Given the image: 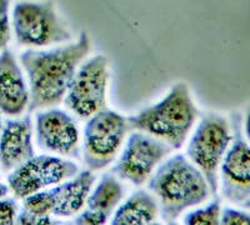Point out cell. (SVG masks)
<instances>
[{"instance_id":"1","label":"cell","mask_w":250,"mask_h":225,"mask_svg":"<svg viewBox=\"0 0 250 225\" xmlns=\"http://www.w3.org/2000/svg\"><path fill=\"white\" fill-rule=\"evenodd\" d=\"M90 40L83 32L77 43L51 50L28 49L20 55V63L29 78L28 111L62 103L82 60L88 55Z\"/></svg>"},{"instance_id":"2","label":"cell","mask_w":250,"mask_h":225,"mask_svg":"<svg viewBox=\"0 0 250 225\" xmlns=\"http://www.w3.org/2000/svg\"><path fill=\"white\" fill-rule=\"evenodd\" d=\"M148 188L159 199L167 223L175 222L183 211L199 205L210 195L204 174L182 154L165 160L150 178Z\"/></svg>"},{"instance_id":"3","label":"cell","mask_w":250,"mask_h":225,"mask_svg":"<svg viewBox=\"0 0 250 225\" xmlns=\"http://www.w3.org/2000/svg\"><path fill=\"white\" fill-rule=\"evenodd\" d=\"M198 109L185 83H178L155 105L143 109L126 119L129 129L159 138L171 149H180L193 128Z\"/></svg>"},{"instance_id":"4","label":"cell","mask_w":250,"mask_h":225,"mask_svg":"<svg viewBox=\"0 0 250 225\" xmlns=\"http://www.w3.org/2000/svg\"><path fill=\"white\" fill-rule=\"evenodd\" d=\"M231 142L230 126L214 113L204 115L188 145L187 155L204 174L210 194L218 191V169Z\"/></svg>"},{"instance_id":"5","label":"cell","mask_w":250,"mask_h":225,"mask_svg":"<svg viewBox=\"0 0 250 225\" xmlns=\"http://www.w3.org/2000/svg\"><path fill=\"white\" fill-rule=\"evenodd\" d=\"M128 122L111 109L91 115L84 129V162L89 170H100L114 160L128 131Z\"/></svg>"},{"instance_id":"6","label":"cell","mask_w":250,"mask_h":225,"mask_svg":"<svg viewBox=\"0 0 250 225\" xmlns=\"http://www.w3.org/2000/svg\"><path fill=\"white\" fill-rule=\"evenodd\" d=\"M13 25L20 45L46 46L71 39L69 30L55 14L51 1L18 3L13 12Z\"/></svg>"},{"instance_id":"7","label":"cell","mask_w":250,"mask_h":225,"mask_svg":"<svg viewBox=\"0 0 250 225\" xmlns=\"http://www.w3.org/2000/svg\"><path fill=\"white\" fill-rule=\"evenodd\" d=\"M230 122L233 137L220 163L222 193L229 202L243 208H249L250 148L243 135L242 115L238 111H233Z\"/></svg>"},{"instance_id":"8","label":"cell","mask_w":250,"mask_h":225,"mask_svg":"<svg viewBox=\"0 0 250 225\" xmlns=\"http://www.w3.org/2000/svg\"><path fill=\"white\" fill-rule=\"evenodd\" d=\"M108 83V59L97 55L86 60L75 71L66 91L65 104L82 119L90 118L100 109L105 108Z\"/></svg>"},{"instance_id":"9","label":"cell","mask_w":250,"mask_h":225,"mask_svg":"<svg viewBox=\"0 0 250 225\" xmlns=\"http://www.w3.org/2000/svg\"><path fill=\"white\" fill-rule=\"evenodd\" d=\"M79 173L75 163L51 155H38L20 164L8 175L9 189L17 199L54 185Z\"/></svg>"},{"instance_id":"10","label":"cell","mask_w":250,"mask_h":225,"mask_svg":"<svg viewBox=\"0 0 250 225\" xmlns=\"http://www.w3.org/2000/svg\"><path fill=\"white\" fill-rule=\"evenodd\" d=\"M173 149L164 142L155 139L144 131L131 133L122 157L113 171L120 179L134 185H143L150 174Z\"/></svg>"},{"instance_id":"11","label":"cell","mask_w":250,"mask_h":225,"mask_svg":"<svg viewBox=\"0 0 250 225\" xmlns=\"http://www.w3.org/2000/svg\"><path fill=\"white\" fill-rule=\"evenodd\" d=\"M38 144L62 155H78L79 131L74 119L62 109H49L37 114Z\"/></svg>"},{"instance_id":"12","label":"cell","mask_w":250,"mask_h":225,"mask_svg":"<svg viewBox=\"0 0 250 225\" xmlns=\"http://www.w3.org/2000/svg\"><path fill=\"white\" fill-rule=\"evenodd\" d=\"M33 124L30 115L21 119H9L0 134V165L10 171L34 157L31 143Z\"/></svg>"},{"instance_id":"13","label":"cell","mask_w":250,"mask_h":225,"mask_svg":"<svg viewBox=\"0 0 250 225\" xmlns=\"http://www.w3.org/2000/svg\"><path fill=\"white\" fill-rule=\"evenodd\" d=\"M29 104V91L13 53L4 48L0 54V111L19 117Z\"/></svg>"},{"instance_id":"14","label":"cell","mask_w":250,"mask_h":225,"mask_svg":"<svg viewBox=\"0 0 250 225\" xmlns=\"http://www.w3.org/2000/svg\"><path fill=\"white\" fill-rule=\"evenodd\" d=\"M95 182L91 170L79 171L73 180L60 183L50 189L53 197V210L55 217H71L80 210L86 203L90 189Z\"/></svg>"},{"instance_id":"15","label":"cell","mask_w":250,"mask_h":225,"mask_svg":"<svg viewBox=\"0 0 250 225\" xmlns=\"http://www.w3.org/2000/svg\"><path fill=\"white\" fill-rule=\"evenodd\" d=\"M158 203L145 190H138L114 214L111 224L114 225H144L156 219Z\"/></svg>"},{"instance_id":"16","label":"cell","mask_w":250,"mask_h":225,"mask_svg":"<svg viewBox=\"0 0 250 225\" xmlns=\"http://www.w3.org/2000/svg\"><path fill=\"white\" fill-rule=\"evenodd\" d=\"M124 195V188L122 183L114 177L113 174H104L94 191L86 198V204L89 209L102 211L110 215L111 211L120 203Z\"/></svg>"},{"instance_id":"17","label":"cell","mask_w":250,"mask_h":225,"mask_svg":"<svg viewBox=\"0 0 250 225\" xmlns=\"http://www.w3.org/2000/svg\"><path fill=\"white\" fill-rule=\"evenodd\" d=\"M220 198L215 195V199L208 206L190 211L184 218L188 225H218L220 224Z\"/></svg>"},{"instance_id":"18","label":"cell","mask_w":250,"mask_h":225,"mask_svg":"<svg viewBox=\"0 0 250 225\" xmlns=\"http://www.w3.org/2000/svg\"><path fill=\"white\" fill-rule=\"evenodd\" d=\"M10 40L9 0H0V49L6 48Z\"/></svg>"},{"instance_id":"19","label":"cell","mask_w":250,"mask_h":225,"mask_svg":"<svg viewBox=\"0 0 250 225\" xmlns=\"http://www.w3.org/2000/svg\"><path fill=\"white\" fill-rule=\"evenodd\" d=\"M18 205L12 198H0V225L15 224Z\"/></svg>"},{"instance_id":"20","label":"cell","mask_w":250,"mask_h":225,"mask_svg":"<svg viewBox=\"0 0 250 225\" xmlns=\"http://www.w3.org/2000/svg\"><path fill=\"white\" fill-rule=\"evenodd\" d=\"M249 214L233 208H225L220 211V224L224 225H247L249 224Z\"/></svg>"},{"instance_id":"21","label":"cell","mask_w":250,"mask_h":225,"mask_svg":"<svg viewBox=\"0 0 250 225\" xmlns=\"http://www.w3.org/2000/svg\"><path fill=\"white\" fill-rule=\"evenodd\" d=\"M108 215L102 211L93 210V209H86V210L83 211L79 217L75 218V224H88V225H100V224H105L106 220H108Z\"/></svg>"},{"instance_id":"22","label":"cell","mask_w":250,"mask_h":225,"mask_svg":"<svg viewBox=\"0 0 250 225\" xmlns=\"http://www.w3.org/2000/svg\"><path fill=\"white\" fill-rule=\"evenodd\" d=\"M15 223L17 224H35V225H49L53 224L51 219L49 218V215H38V214L30 213V211L23 210L20 211L19 214H17V218H15Z\"/></svg>"},{"instance_id":"23","label":"cell","mask_w":250,"mask_h":225,"mask_svg":"<svg viewBox=\"0 0 250 225\" xmlns=\"http://www.w3.org/2000/svg\"><path fill=\"white\" fill-rule=\"evenodd\" d=\"M9 191V186H6L5 184H1L0 183V198H4L8 194Z\"/></svg>"},{"instance_id":"24","label":"cell","mask_w":250,"mask_h":225,"mask_svg":"<svg viewBox=\"0 0 250 225\" xmlns=\"http://www.w3.org/2000/svg\"><path fill=\"white\" fill-rule=\"evenodd\" d=\"M1 130H3V123H1V118H0V134H1Z\"/></svg>"}]
</instances>
